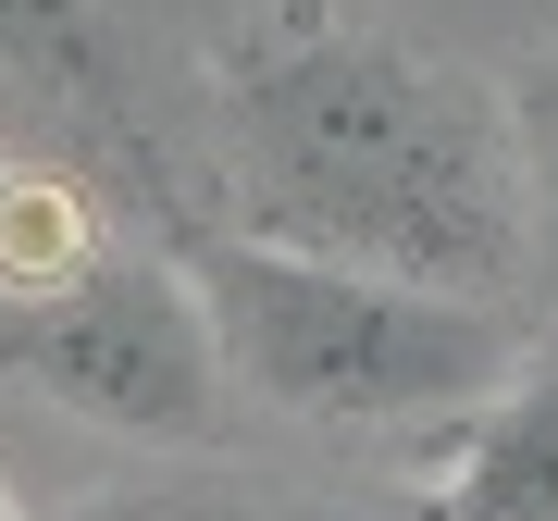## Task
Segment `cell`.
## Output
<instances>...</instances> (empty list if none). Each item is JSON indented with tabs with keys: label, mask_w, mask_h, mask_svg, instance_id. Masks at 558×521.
I'll use <instances>...</instances> for the list:
<instances>
[{
	"label": "cell",
	"mask_w": 558,
	"mask_h": 521,
	"mask_svg": "<svg viewBox=\"0 0 558 521\" xmlns=\"http://www.w3.org/2000/svg\"><path fill=\"white\" fill-rule=\"evenodd\" d=\"M311 521H323V509H311Z\"/></svg>",
	"instance_id": "obj_10"
},
{
	"label": "cell",
	"mask_w": 558,
	"mask_h": 521,
	"mask_svg": "<svg viewBox=\"0 0 558 521\" xmlns=\"http://www.w3.org/2000/svg\"><path fill=\"white\" fill-rule=\"evenodd\" d=\"M509 124H521V161H534V211L558 223V62H534L509 87Z\"/></svg>",
	"instance_id": "obj_7"
},
{
	"label": "cell",
	"mask_w": 558,
	"mask_h": 521,
	"mask_svg": "<svg viewBox=\"0 0 558 521\" xmlns=\"http://www.w3.org/2000/svg\"><path fill=\"white\" fill-rule=\"evenodd\" d=\"M0 186H13V161H0Z\"/></svg>",
	"instance_id": "obj_8"
},
{
	"label": "cell",
	"mask_w": 558,
	"mask_h": 521,
	"mask_svg": "<svg viewBox=\"0 0 558 521\" xmlns=\"http://www.w3.org/2000/svg\"><path fill=\"white\" fill-rule=\"evenodd\" d=\"M186 274L211 299L223 373L299 422H459L521 373V323L497 299L398 286L286 237H223Z\"/></svg>",
	"instance_id": "obj_2"
},
{
	"label": "cell",
	"mask_w": 558,
	"mask_h": 521,
	"mask_svg": "<svg viewBox=\"0 0 558 521\" xmlns=\"http://www.w3.org/2000/svg\"><path fill=\"white\" fill-rule=\"evenodd\" d=\"M223 124H236L248 237L497 311L534 274V161H521L509 87L435 50L373 25H286L274 50L236 62Z\"/></svg>",
	"instance_id": "obj_1"
},
{
	"label": "cell",
	"mask_w": 558,
	"mask_h": 521,
	"mask_svg": "<svg viewBox=\"0 0 558 521\" xmlns=\"http://www.w3.org/2000/svg\"><path fill=\"white\" fill-rule=\"evenodd\" d=\"M0 373L50 385L62 410L112 422V435H161V447H211L223 398H236L199 274L149 249H100L38 299H0Z\"/></svg>",
	"instance_id": "obj_3"
},
{
	"label": "cell",
	"mask_w": 558,
	"mask_h": 521,
	"mask_svg": "<svg viewBox=\"0 0 558 521\" xmlns=\"http://www.w3.org/2000/svg\"><path fill=\"white\" fill-rule=\"evenodd\" d=\"M0 521H13V497H0Z\"/></svg>",
	"instance_id": "obj_9"
},
{
	"label": "cell",
	"mask_w": 558,
	"mask_h": 521,
	"mask_svg": "<svg viewBox=\"0 0 558 521\" xmlns=\"http://www.w3.org/2000/svg\"><path fill=\"white\" fill-rule=\"evenodd\" d=\"M75 260H100V237H87V211L62 199V186L13 174V186H0V299H38V286H62Z\"/></svg>",
	"instance_id": "obj_6"
},
{
	"label": "cell",
	"mask_w": 558,
	"mask_h": 521,
	"mask_svg": "<svg viewBox=\"0 0 558 521\" xmlns=\"http://www.w3.org/2000/svg\"><path fill=\"white\" fill-rule=\"evenodd\" d=\"M112 62L100 0H0V87H38V100H87Z\"/></svg>",
	"instance_id": "obj_5"
},
{
	"label": "cell",
	"mask_w": 558,
	"mask_h": 521,
	"mask_svg": "<svg viewBox=\"0 0 558 521\" xmlns=\"http://www.w3.org/2000/svg\"><path fill=\"white\" fill-rule=\"evenodd\" d=\"M435 521H558V373L521 361L484 410H459L435 460Z\"/></svg>",
	"instance_id": "obj_4"
}]
</instances>
